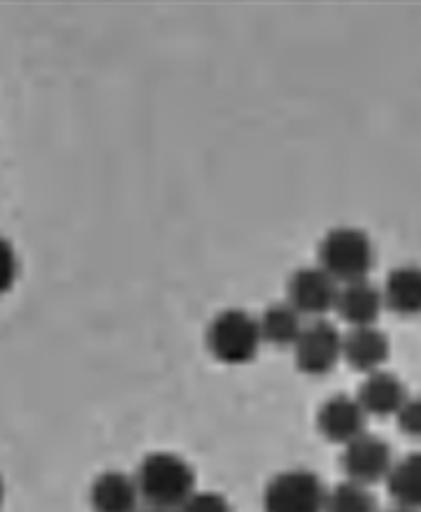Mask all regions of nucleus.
<instances>
[{
	"instance_id": "f257e3e1",
	"label": "nucleus",
	"mask_w": 421,
	"mask_h": 512,
	"mask_svg": "<svg viewBox=\"0 0 421 512\" xmlns=\"http://www.w3.org/2000/svg\"><path fill=\"white\" fill-rule=\"evenodd\" d=\"M135 482L147 506L166 510H177L196 492L194 468L173 452H152L142 459Z\"/></svg>"
},
{
	"instance_id": "f03ea898",
	"label": "nucleus",
	"mask_w": 421,
	"mask_h": 512,
	"mask_svg": "<svg viewBox=\"0 0 421 512\" xmlns=\"http://www.w3.org/2000/svg\"><path fill=\"white\" fill-rule=\"evenodd\" d=\"M375 263V247L368 233L340 226L326 233L319 245V266L338 284L366 280Z\"/></svg>"
},
{
	"instance_id": "7ed1b4c3",
	"label": "nucleus",
	"mask_w": 421,
	"mask_h": 512,
	"mask_svg": "<svg viewBox=\"0 0 421 512\" xmlns=\"http://www.w3.org/2000/svg\"><path fill=\"white\" fill-rule=\"evenodd\" d=\"M263 343L259 319L245 310H224L208 329L210 354L226 366L249 364Z\"/></svg>"
},
{
	"instance_id": "20e7f679",
	"label": "nucleus",
	"mask_w": 421,
	"mask_h": 512,
	"mask_svg": "<svg viewBox=\"0 0 421 512\" xmlns=\"http://www.w3.org/2000/svg\"><path fill=\"white\" fill-rule=\"evenodd\" d=\"M328 489L317 473L291 468L275 475L263 494L266 512H324Z\"/></svg>"
},
{
	"instance_id": "39448f33",
	"label": "nucleus",
	"mask_w": 421,
	"mask_h": 512,
	"mask_svg": "<svg viewBox=\"0 0 421 512\" xmlns=\"http://www.w3.org/2000/svg\"><path fill=\"white\" fill-rule=\"evenodd\" d=\"M394 464V454L387 440L368 431L345 445V452H342V468H345L347 480L363 487L377 485L382 480L387 482Z\"/></svg>"
},
{
	"instance_id": "423d86ee",
	"label": "nucleus",
	"mask_w": 421,
	"mask_h": 512,
	"mask_svg": "<svg viewBox=\"0 0 421 512\" xmlns=\"http://www.w3.org/2000/svg\"><path fill=\"white\" fill-rule=\"evenodd\" d=\"M342 340L340 331L326 319H315L305 324V329L294 345L296 366L305 375H326L331 373L342 359Z\"/></svg>"
},
{
	"instance_id": "0eeeda50",
	"label": "nucleus",
	"mask_w": 421,
	"mask_h": 512,
	"mask_svg": "<svg viewBox=\"0 0 421 512\" xmlns=\"http://www.w3.org/2000/svg\"><path fill=\"white\" fill-rule=\"evenodd\" d=\"M340 287L324 268H301L289 280V301L303 317H324L338 303Z\"/></svg>"
},
{
	"instance_id": "6e6552de",
	"label": "nucleus",
	"mask_w": 421,
	"mask_h": 512,
	"mask_svg": "<svg viewBox=\"0 0 421 512\" xmlns=\"http://www.w3.org/2000/svg\"><path fill=\"white\" fill-rule=\"evenodd\" d=\"M368 415L361 408L359 398L335 394L319 408L317 426L326 440L338 445H349L352 440L366 433Z\"/></svg>"
},
{
	"instance_id": "1a4fd4ad",
	"label": "nucleus",
	"mask_w": 421,
	"mask_h": 512,
	"mask_svg": "<svg viewBox=\"0 0 421 512\" xmlns=\"http://www.w3.org/2000/svg\"><path fill=\"white\" fill-rule=\"evenodd\" d=\"M342 359L359 373L382 371L389 359V338L377 326H356L342 340Z\"/></svg>"
},
{
	"instance_id": "9d476101",
	"label": "nucleus",
	"mask_w": 421,
	"mask_h": 512,
	"mask_svg": "<svg viewBox=\"0 0 421 512\" xmlns=\"http://www.w3.org/2000/svg\"><path fill=\"white\" fill-rule=\"evenodd\" d=\"M356 398H359L361 408L366 410L368 417H391L398 415V410L403 408L410 396L405 384L394 373L377 371L363 380Z\"/></svg>"
},
{
	"instance_id": "9b49d317",
	"label": "nucleus",
	"mask_w": 421,
	"mask_h": 512,
	"mask_svg": "<svg viewBox=\"0 0 421 512\" xmlns=\"http://www.w3.org/2000/svg\"><path fill=\"white\" fill-rule=\"evenodd\" d=\"M140 499L138 482L131 475L119 471L98 475L89 492L94 512H138Z\"/></svg>"
},
{
	"instance_id": "f8f14e48",
	"label": "nucleus",
	"mask_w": 421,
	"mask_h": 512,
	"mask_svg": "<svg viewBox=\"0 0 421 512\" xmlns=\"http://www.w3.org/2000/svg\"><path fill=\"white\" fill-rule=\"evenodd\" d=\"M382 308V291L373 287L368 280L342 284L338 303H335L338 315L345 319L347 324H352V329H356V326H375Z\"/></svg>"
},
{
	"instance_id": "ddd939ff",
	"label": "nucleus",
	"mask_w": 421,
	"mask_h": 512,
	"mask_svg": "<svg viewBox=\"0 0 421 512\" xmlns=\"http://www.w3.org/2000/svg\"><path fill=\"white\" fill-rule=\"evenodd\" d=\"M384 305L403 317L421 315V268L401 266L391 270L382 289Z\"/></svg>"
},
{
	"instance_id": "4468645a",
	"label": "nucleus",
	"mask_w": 421,
	"mask_h": 512,
	"mask_svg": "<svg viewBox=\"0 0 421 512\" xmlns=\"http://www.w3.org/2000/svg\"><path fill=\"white\" fill-rule=\"evenodd\" d=\"M387 487L396 508L410 512L421 510V452L396 461L387 478Z\"/></svg>"
},
{
	"instance_id": "2eb2a0df",
	"label": "nucleus",
	"mask_w": 421,
	"mask_h": 512,
	"mask_svg": "<svg viewBox=\"0 0 421 512\" xmlns=\"http://www.w3.org/2000/svg\"><path fill=\"white\" fill-rule=\"evenodd\" d=\"M263 343L275 347H294L305 329L303 315L291 303H277L259 319Z\"/></svg>"
},
{
	"instance_id": "dca6fc26",
	"label": "nucleus",
	"mask_w": 421,
	"mask_h": 512,
	"mask_svg": "<svg viewBox=\"0 0 421 512\" xmlns=\"http://www.w3.org/2000/svg\"><path fill=\"white\" fill-rule=\"evenodd\" d=\"M324 512H380L377 510L375 496L368 487L356 485L347 480L340 482L338 487L328 489Z\"/></svg>"
},
{
	"instance_id": "f3484780",
	"label": "nucleus",
	"mask_w": 421,
	"mask_h": 512,
	"mask_svg": "<svg viewBox=\"0 0 421 512\" xmlns=\"http://www.w3.org/2000/svg\"><path fill=\"white\" fill-rule=\"evenodd\" d=\"M175 512H233L226 496L217 492H194Z\"/></svg>"
},
{
	"instance_id": "a211bd4d",
	"label": "nucleus",
	"mask_w": 421,
	"mask_h": 512,
	"mask_svg": "<svg viewBox=\"0 0 421 512\" xmlns=\"http://www.w3.org/2000/svg\"><path fill=\"white\" fill-rule=\"evenodd\" d=\"M398 426L405 436L421 438V396H410L401 410H398Z\"/></svg>"
},
{
	"instance_id": "6ab92c4d",
	"label": "nucleus",
	"mask_w": 421,
	"mask_h": 512,
	"mask_svg": "<svg viewBox=\"0 0 421 512\" xmlns=\"http://www.w3.org/2000/svg\"><path fill=\"white\" fill-rule=\"evenodd\" d=\"M17 273L19 261L17 254H14V247L5 238H0V294L10 291L14 280H17Z\"/></svg>"
},
{
	"instance_id": "aec40b11",
	"label": "nucleus",
	"mask_w": 421,
	"mask_h": 512,
	"mask_svg": "<svg viewBox=\"0 0 421 512\" xmlns=\"http://www.w3.org/2000/svg\"><path fill=\"white\" fill-rule=\"evenodd\" d=\"M138 512H175V510H166V508H156V506H145V508H138Z\"/></svg>"
},
{
	"instance_id": "412c9836",
	"label": "nucleus",
	"mask_w": 421,
	"mask_h": 512,
	"mask_svg": "<svg viewBox=\"0 0 421 512\" xmlns=\"http://www.w3.org/2000/svg\"><path fill=\"white\" fill-rule=\"evenodd\" d=\"M3 496H5V487H3V480H0V506H3Z\"/></svg>"
},
{
	"instance_id": "4be33fe9",
	"label": "nucleus",
	"mask_w": 421,
	"mask_h": 512,
	"mask_svg": "<svg viewBox=\"0 0 421 512\" xmlns=\"http://www.w3.org/2000/svg\"><path fill=\"white\" fill-rule=\"evenodd\" d=\"M387 512H410V510H403V508H394V510H387Z\"/></svg>"
}]
</instances>
